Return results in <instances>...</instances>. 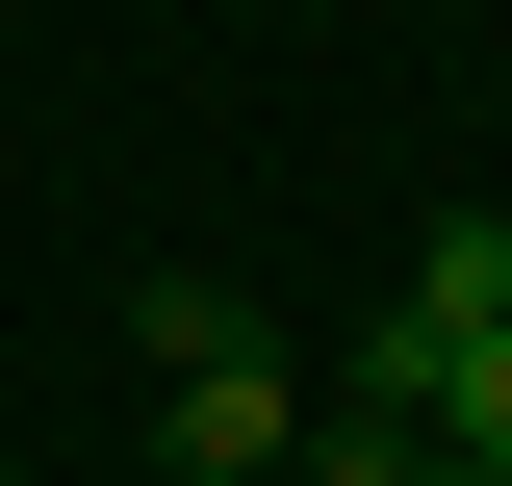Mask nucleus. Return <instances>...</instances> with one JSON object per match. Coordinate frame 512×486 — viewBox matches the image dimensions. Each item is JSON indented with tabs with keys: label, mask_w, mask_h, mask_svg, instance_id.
Instances as JSON below:
<instances>
[{
	"label": "nucleus",
	"mask_w": 512,
	"mask_h": 486,
	"mask_svg": "<svg viewBox=\"0 0 512 486\" xmlns=\"http://www.w3.org/2000/svg\"><path fill=\"white\" fill-rule=\"evenodd\" d=\"M410 486H512V461H461V435H410Z\"/></svg>",
	"instance_id": "obj_4"
},
{
	"label": "nucleus",
	"mask_w": 512,
	"mask_h": 486,
	"mask_svg": "<svg viewBox=\"0 0 512 486\" xmlns=\"http://www.w3.org/2000/svg\"><path fill=\"white\" fill-rule=\"evenodd\" d=\"M154 461H180V486H282V461H308V359H282V333L154 359Z\"/></svg>",
	"instance_id": "obj_1"
},
{
	"label": "nucleus",
	"mask_w": 512,
	"mask_h": 486,
	"mask_svg": "<svg viewBox=\"0 0 512 486\" xmlns=\"http://www.w3.org/2000/svg\"><path fill=\"white\" fill-rule=\"evenodd\" d=\"M410 410H436L461 461H512V307H487V333H410Z\"/></svg>",
	"instance_id": "obj_2"
},
{
	"label": "nucleus",
	"mask_w": 512,
	"mask_h": 486,
	"mask_svg": "<svg viewBox=\"0 0 512 486\" xmlns=\"http://www.w3.org/2000/svg\"><path fill=\"white\" fill-rule=\"evenodd\" d=\"M487 307H512V231L436 205V231H410V333H487Z\"/></svg>",
	"instance_id": "obj_3"
}]
</instances>
